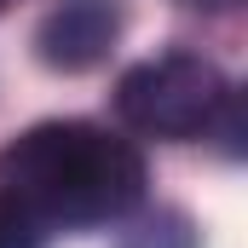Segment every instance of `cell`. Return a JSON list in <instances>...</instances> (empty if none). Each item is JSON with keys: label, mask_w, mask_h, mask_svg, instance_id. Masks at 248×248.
<instances>
[{"label": "cell", "mask_w": 248, "mask_h": 248, "mask_svg": "<svg viewBox=\"0 0 248 248\" xmlns=\"http://www.w3.org/2000/svg\"><path fill=\"white\" fill-rule=\"evenodd\" d=\"M122 23H127L122 0H52L35 29V52L46 69H63V75L98 69L116 52Z\"/></svg>", "instance_id": "cell-3"}, {"label": "cell", "mask_w": 248, "mask_h": 248, "mask_svg": "<svg viewBox=\"0 0 248 248\" xmlns=\"http://www.w3.org/2000/svg\"><path fill=\"white\" fill-rule=\"evenodd\" d=\"M196 225H190L185 214H173V208H156V214H144V219H133L116 248H196Z\"/></svg>", "instance_id": "cell-4"}, {"label": "cell", "mask_w": 248, "mask_h": 248, "mask_svg": "<svg viewBox=\"0 0 248 248\" xmlns=\"http://www.w3.org/2000/svg\"><path fill=\"white\" fill-rule=\"evenodd\" d=\"M6 6H12V0H0V12H6Z\"/></svg>", "instance_id": "cell-7"}, {"label": "cell", "mask_w": 248, "mask_h": 248, "mask_svg": "<svg viewBox=\"0 0 248 248\" xmlns=\"http://www.w3.org/2000/svg\"><path fill=\"white\" fill-rule=\"evenodd\" d=\"M179 6H190V12H237L243 0H179Z\"/></svg>", "instance_id": "cell-6"}, {"label": "cell", "mask_w": 248, "mask_h": 248, "mask_svg": "<svg viewBox=\"0 0 248 248\" xmlns=\"http://www.w3.org/2000/svg\"><path fill=\"white\" fill-rule=\"evenodd\" d=\"M46 243V231L12 202V196H0V248H41Z\"/></svg>", "instance_id": "cell-5"}, {"label": "cell", "mask_w": 248, "mask_h": 248, "mask_svg": "<svg viewBox=\"0 0 248 248\" xmlns=\"http://www.w3.org/2000/svg\"><path fill=\"white\" fill-rule=\"evenodd\" d=\"M225 98H231L225 75L196 52L133 63L116 81V116L139 139H202Z\"/></svg>", "instance_id": "cell-2"}, {"label": "cell", "mask_w": 248, "mask_h": 248, "mask_svg": "<svg viewBox=\"0 0 248 248\" xmlns=\"http://www.w3.org/2000/svg\"><path fill=\"white\" fill-rule=\"evenodd\" d=\"M139 144L98 122H41L0 150V196H12L41 231L116 225L144 202Z\"/></svg>", "instance_id": "cell-1"}]
</instances>
